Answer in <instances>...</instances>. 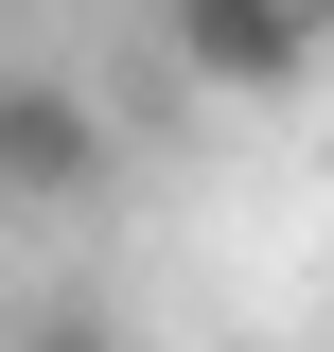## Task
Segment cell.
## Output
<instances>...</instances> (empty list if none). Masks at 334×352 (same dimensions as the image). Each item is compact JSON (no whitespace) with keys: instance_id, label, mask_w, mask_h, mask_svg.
<instances>
[{"instance_id":"7a4b0ae2","label":"cell","mask_w":334,"mask_h":352,"mask_svg":"<svg viewBox=\"0 0 334 352\" xmlns=\"http://www.w3.org/2000/svg\"><path fill=\"white\" fill-rule=\"evenodd\" d=\"M176 71L194 88H299L317 71V18L299 0H176Z\"/></svg>"},{"instance_id":"3957f363","label":"cell","mask_w":334,"mask_h":352,"mask_svg":"<svg viewBox=\"0 0 334 352\" xmlns=\"http://www.w3.org/2000/svg\"><path fill=\"white\" fill-rule=\"evenodd\" d=\"M18 352H124V335H106L88 300H36V317H18Z\"/></svg>"},{"instance_id":"6da1fadb","label":"cell","mask_w":334,"mask_h":352,"mask_svg":"<svg viewBox=\"0 0 334 352\" xmlns=\"http://www.w3.org/2000/svg\"><path fill=\"white\" fill-rule=\"evenodd\" d=\"M0 194L18 212H88L106 194V106L71 71H0Z\"/></svg>"}]
</instances>
